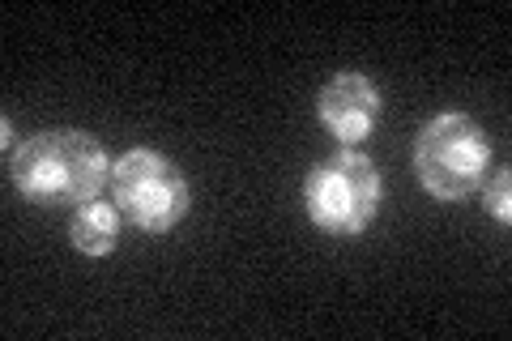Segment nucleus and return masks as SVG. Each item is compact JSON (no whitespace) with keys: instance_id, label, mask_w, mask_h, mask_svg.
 Here are the masks:
<instances>
[{"instance_id":"nucleus-2","label":"nucleus","mask_w":512,"mask_h":341,"mask_svg":"<svg viewBox=\"0 0 512 341\" xmlns=\"http://www.w3.org/2000/svg\"><path fill=\"white\" fill-rule=\"evenodd\" d=\"M384 205V180L363 150H342L316 158L303 180L308 222L329 239H359Z\"/></svg>"},{"instance_id":"nucleus-4","label":"nucleus","mask_w":512,"mask_h":341,"mask_svg":"<svg viewBox=\"0 0 512 341\" xmlns=\"http://www.w3.org/2000/svg\"><path fill=\"white\" fill-rule=\"evenodd\" d=\"M107 188L120 218L137 226L141 235H171L192 209V188L184 171L150 145H133L128 154H120V162H111Z\"/></svg>"},{"instance_id":"nucleus-3","label":"nucleus","mask_w":512,"mask_h":341,"mask_svg":"<svg viewBox=\"0 0 512 341\" xmlns=\"http://www.w3.org/2000/svg\"><path fill=\"white\" fill-rule=\"evenodd\" d=\"M491 171V137L466 111H440L414 137V180L436 201H466Z\"/></svg>"},{"instance_id":"nucleus-8","label":"nucleus","mask_w":512,"mask_h":341,"mask_svg":"<svg viewBox=\"0 0 512 341\" xmlns=\"http://www.w3.org/2000/svg\"><path fill=\"white\" fill-rule=\"evenodd\" d=\"M0 133H5V137H0V145H5V154H13V120H9V116L0 120Z\"/></svg>"},{"instance_id":"nucleus-5","label":"nucleus","mask_w":512,"mask_h":341,"mask_svg":"<svg viewBox=\"0 0 512 341\" xmlns=\"http://www.w3.org/2000/svg\"><path fill=\"white\" fill-rule=\"evenodd\" d=\"M380 116H384V94L376 81L359 69L333 73L316 94L320 128L338 145H346V150H363V141L380 128Z\"/></svg>"},{"instance_id":"nucleus-7","label":"nucleus","mask_w":512,"mask_h":341,"mask_svg":"<svg viewBox=\"0 0 512 341\" xmlns=\"http://www.w3.org/2000/svg\"><path fill=\"white\" fill-rule=\"evenodd\" d=\"M478 192H483L487 218H495L500 226H512V175H508V167L487 171V180H483Z\"/></svg>"},{"instance_id":"nucleus-6","label":"nucleus","mask_w":512,"mask_h":341,"mask_svg":"<svg viewBox=\"0 0 512 341\" xmlns=\"http://www.w3.org/2000/svg\"><path fill=\"white\" fill-rule=\"evenodd\" d=\"M69 243L82 256H111L120 243V209L103 197L90 205H77L69 214Z\"/></svg>"},{"instance_id":"nucleus-1","label":"nucleus","mask_w":512,"mask_h":341,"mask_svg":"<svg viewBox=\"0 0 512 341\" xmlns=\"http://www.w3.org/2000/svg\"><path fill=\"white\" fill-rule=\"evenodd\" d=\"M9 180L39 209H77L103 197L111 162L103 145L82 128H52L26 137L9 154Z\"/></svg>"}]
</instances>
